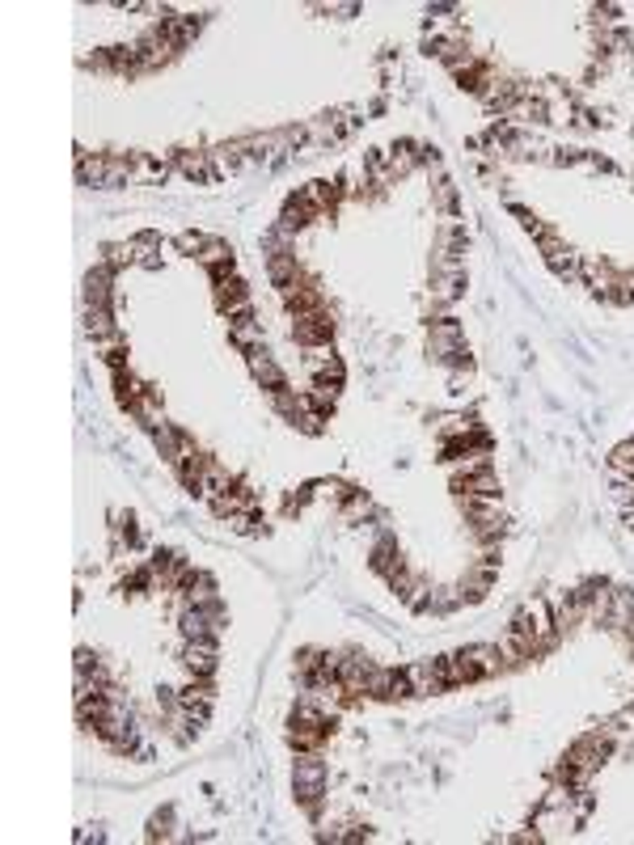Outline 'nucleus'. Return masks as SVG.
I'll use <instances>...</instances> for the list:
<instances>
[{"label":"nucleus","instance_id":"20","mask_svg":"<svg viewBox=\"0 0 634 845\" xmlns=\"http://www.w3.org/2000/svg\"><path fill=\"white\" fill-rule=\"evenodd\" d=\"M169 837H178L174 833V812H161L148 820V841H169Z\"/></svg>","mask_w":634,"mask_h":845},{"label":"nucleus","instance_id":"7","mask_svg":"<svg viewBox=\"0 0 634 845\" xmlns=\"http://www.w3.org/2000/svg\"><path fill=\"white\" fill-rule=\"evenodd\" d=\"M148 435H152V444H157V452H161V461H165V465H174V469H178L182 457H186V452L195 448L191 440H186V435H182L178 427H174V423H165V418L157 423V427H148Z\"/></svg>","mask_w":634,"mask_h":845},{"label":"nucleus","instance_id":"22","mask_svg":"<svg viewBox=\"0 0 634 845\" xmlns=\"http://www.w3.org/2000/svg\"><path fill=\"white\" fill-rule=\"evenodd\" d=\"M609 465H613V474H630V478H634V440H630V444H618V448H613Z\"/></svg>","mask_w":634,"mask_h":845},{"label":"nucleus","instance_id":"19","mask_svg":"<svg viewBox=\"0 0 634 845\" xmlns=\"http://www.w3.org/2000/svg\"><path fill=\"white\" fill-rule=\"evenodd\" d=\"M461 279H465V275H436L432 296H436V301H457V296H461Z\"/></svg>","mask_w":634,"mask_h":845},{"label":"nucleus","instance_id":"12","mask_svg":"<svg viewBox=\"0 0 634 845\" xmlns=\"http://www.w3.org/2000/svg\"><path fill=\"white\" fill-rule=\"evenodd\" d=\"M309 372L317 381H342V360L330 347H309Z\"/></svg>","mask_w":634,"mask_h":845},{"label":"nucleus","instance_id":"14","mask_svg":"<svg viewBox=\"0 0 634 845\" xmlns=\"http://www.w3.org/2000/svg\"><path fill=\"white\" fill-rule=\"evenodd\" d=\"M228 338H233V347H242V352H259L262 347V321H254V318L228 321Z\"/></svg>","mask_w":634,"mask_h":845},{"label":"nucleus","instance_id":"11","mask_svg":"<svg viewBox=\"0 0 634 845\" xmlns=\"http://www.w3.org/2000/svg\"><path fill=\"white\" fill-rule=\"evenodd\" d=\"M284 304H288L296 318H301V313L322 309V292H317V287H309V284H296V279H292V284L284 287Z\"/></svg>","mask_w":634,"mask_h":845},{"label":"nucleus","instance_id":"25","mask_svg":"<svg viewBox=\"0 0 634 845\" xmlns=\"http://www.w3.org/2000/svg\"><path fill=\"white\" fill-rule=\"evenodd\" d=\"M368 511H373V503H368L364 494H351V499H347V516H368Z\"/></svg>","mask_w":634,"mask_h":845},{"label":"nucleus","instance_id":"15","mask_svg":"<svg viewBox=\"0 0 634 845\" xmlns=\"http://www.w3.org/2000/svg\"><path fill=\"white\" fill-rule=\"evenodd\" d=\"M106 301H111V271H106V267H98V271L85 275V304H98V309H106Z\"/></svg>","mask_w":634,"mask_h":845},{"label":"nucleus","instance_id":"16","mask_svg":"<svg viewBox=\"0 0 634 845\" xmlns=\"http://www.w3.org/2000/svg\"><path fill=\"white\" fill-rule=\"evenodd\" d=\"M178 170L195 182H211L216 170H211V153H178Z\"/></svg>","mask_w":634,"mask_h":845},{"label":"nucleus","instance_id":"24","mask_svg":"<svg viewBox=\"0 0 634 845\" xmlns=\"http://www.w3.org/2000/svg\"><path fill=\"white\" fill-rule=\"evenodd\" d=\"M203 245H208V237H203V233H182V237H178V250H182V254H199Z\"/></svg>","mask_w":634,"mask_h":845},{"label":"nucleus","instance_id":"23","mask_svg":"<svg viewBox=\"0 0 634 845\" xmlns=\"http://www.w3.org/2000/svg\"><path fill=\"white\" fill-rule=\"evenodd\" d=\"M436 208H440V211H453V208H457L453 182H436Z\"/></svg>","mask_w":634,"mask_h":845},{"label":"nucleus","instance_id":"2","mask_svg":"<svg viewBox=\"0 0 634 845\" xmlns=\"http://www.w3.org/2000/svg\"><path fill=\"white\" fill-rule=\"evenodd\" d=\"M292 786H296V803H301L305 812H317V808H322V795H325V766L317 761V757H313V752H305V757L296 761Z\"/></svg>","mask_w":634,"mask_h":845},{"label":"nucleus","instance_id":"21","mask_svg":"<svg viewBox=\"0 0 634 845\" xmlns=\"http://www.w3.org/2000/svg\"><path fill=\"white\" fill-rule=\"evenodd\" d=\"M613 503L634 511V478L630 474H613Z\"/></svg>","mask_w":634,"mask_h":845},{"label":"nucleus","instance_id":"3","mask_svg":"<svg viewBox=\"0 0 634 845\" xmlns=\"http://www.w3.org/2000/svg\"><path fill=\"white\" fill-rule=\"evenodd\" d=\"M465 352L461 347V326H457L453 318H440L432 330H427V355L436 360V364H444V368H453V360Z\"/></svg>","mask_w":634,"mask_h":845},{"label":"nucleus","instance_id":"8","mask_svg":"<svg viewBox=\"0 0 634 845\" xmlns=\"http://www.w3.org/2000/svg\"><path fill=\"white\" fill-rule=\"evenodd\" d=\"M605 757H609V740H605V735H584L580 744H571V752L563 757V761H571L575 769L592 774V769H601Z\"/></svg>","mask_w":634,"mask_h":845},{"label":"nucleus","instance_id":"13","mask_svg":"<svg viewBox=\"0 0 634 845\" xmlns=\"http://www.w3.org/2000/svg\"><path fill=\"white\" fill-rule=\"evenodd\" d=\"M85 330H89V338H94V343L119 338V326H114V318L106 313V309H98V304H85Z\"/></svg>","mask_w":634,"mask_h":845},{"label":"nucleus","instance_id":"4","mask_svg":"<svg viewBox=\"0 0 634 845\" xmlns=\"http://www.w3.org/2000/svg\"><path fill=\"white\" fill-rule=\"evenodd\" d=\"M410 693L415 698H432V693H444L449 689V672H444V659H423V664H410Z\"/></svg>","mask_w":634,"mask_h":845},{"label":"nucleus","instance_id":"17","mask_svg":"<svg viewBox=\"0 0 634 845\" xmlns=\"http://www.w3.org/2000/svg\"><path fill=\"white\" fill-rule=\"evenodd\" d=\"M334 402H339V385H334V381H317L309 394H305V406L322 410V415H325V410H334Z\"/></svg>","mask_w":634,"mask_h":845},{"label":"nucleus","instance_id":"9","mask_svg":"<svg viewBox=\"0 0 634 845\" xmlns=\"http://www.w3.org/2000/svg\"><path fill=\"white\" fill-rule=\"evenodd\" d=\"M182 664H186V672H191V676L208 681L211 672H216V642H186Z\"/></svg>","mask_w":634,"mask_h":845},{"label":"nucleus","instance_id":"5","mask_svg":"<svg viewBox=\"0 0 634 845\" xmlns=\"http://www.w3.org/2000/svg\"><path fill=\"white\" fill-rule=\"evenodd\" d=\"M330 335H334V318L325 309H313V313H301L292 326V338L305 343V347H330Z\"/></svg>","mask_w":634,"mask_h":845},{"label":"nucleus","instance_id":"18","mask_svg":"<svg viewBox=\"0 0 634 845\" xmlns=\"http://www.w3.org/2000/svg\"><path fill=\"white\" fill-rule=\"evenodd\" d=\"M271 279L276 284H292L296 279V254H271Z\"/></svg>","mask_w":634,"mask_h":845},{"label":"nucleus","instance_id":"10","mask_svg":"<svg viewBox=\"0 0 634 845\" xmlns=\"http://www.w3.org/2000/svg\"><path fill=\"white\" fill-rule=\"evenodd\" d=\"M245 360H250V372H254V381L262 385V389H279L284 385V372H279V364L271 360V355L262 352H245Z\"/></svg>","mask_w":634,"mask_h":845},{"label":"nucleus","instance_id":"6","mask_svg":"<svg viewBox=\"0 0 634 845\" xmlns=\"http://www.w3.org/2000/svg\"><path fill=\"white\" fill-rule=\"evenodd\" d=\"M368 698L393 702V698H410V676L407 668H373L368 672Z\"/></svg>","mask_w":634,"mask_h":845},{"label":"nucleus","instance_id":"1","mask_svg":"<svg viewBox=\"0 0 634 845\" xmlns=\"http://www.w3.org/2000/svg\"><path fill=\"white\" fill-rule=\"evenodd\" d=\"M512 630L521 638H529L537 651H546L554 642V609H550V601H541V596H533V601H524L521 605V613H516V622H512Z\"/></svg>","mask_w":634,"mask_h":845}]
</instances>
